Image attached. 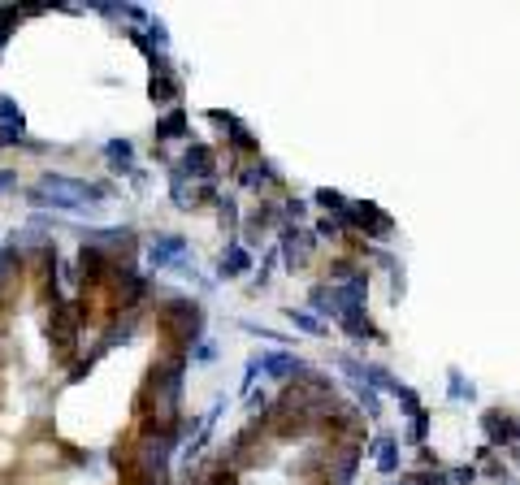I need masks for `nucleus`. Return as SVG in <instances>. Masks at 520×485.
I'll return each instance as SVG.
<instances>
[{
	"mask_svg": "<svg viewBox=\"0 0 520 485\" xmlns=\"http://www.w3.org/2000/svg\"><path fill=\"white\" fill-rule=\"evenodd\" d=\"M486 472H490V476H503V481H507V468H503V459H486Z\"/></svg>",
	"mask_w": 520,
	"mask_h": 485,
	"instance_id": "22",
	"label": "nucleus"
},
{
	"mask_svg": "<svg viewBox=\"0 0 520 485\" xmlns=\"http://www.w3.org/2000/svg\"><path fill=\"white\" fill-rule=\"evenodd\" d=\"M269 182H278V174L269 165H247L243 170V187H269Z\"/></svg>",
	"mask_w": 520,
	"mask_h": 485,
	"instance_id": "12",
	"label": "nucleus"
},
{
	"mask_svg": "<svg viewBox=\"0 0 520 485\" xmlns=\"http://www.w3.org/2000/svg\"><path fill=\"white\" fill-rule=\"evenodd\" d=\"M312 199H317V204H321L326 212H334V217H338V212H343V208L351 204V199H343V191H330V187H321V191L312 195Z\"/></svg>",
	"mask_w": 520,
	"mask_h": 485,
	"instance_id": "13",
	"label": "nucleus"
},
{
	"mask_svg": "<svg viewBox=\"0 0 520 485\" xmlns=\"http://www.w3.org/2000/svg\"><path fill=\"white\" fill-rule=\"evenodd\" d=\"M511 442H520V420H516V424H511Z\"/></svg>",
	"mask_w": 520,
	"mask_h": 485,
	"instance_id": "23",
	"label": "nucleus"
},
{
	"mask_svg": "<svg viewBox=\"0 0 520 485\" xmlns=\"http://www.w3.org/2000/svg\"><path fill=\"white\" fill-rule=\"evenodd\" d=\"M274 221H278V208H274V204H265V208H256V212H251V221H247V226H251V230H265V226H274Z\"/></svg>",
	"mask_w": 520,
	"mask_h": 485,
	"instance_id": "20",
	"label": "nucleus"
},
{
	"mask_svg": "<svg viewBox=\"0 0 520 485\" xmlns=\"http://www.w3.org/2000/svg\"><path fill=\"white\" fill-rule=\"evenodd\" d=\"M278 217H286L291 226H299V221L308 217V204H303V199H286V204L278 208Z\"/></svg>",
	"mask_w": 520,
	"mask_h": 485,
	"instance_id": "19",
	"label": "nucleus"
},
{
	"mask_svg": "<svg viewBox=\"0 0 520 485\" xmlns=\"http://www.w3.org/2000/svg\"><path fill=\"white\" fill-rule=\"evenodd\" d=\"M286 312H291V320H295V330L317 334V338H326V334H330V325H326V320H317L312 312H303V308H286Z\"/></svg>",
	"mask_w": 520,
	"mask_h": 485,
	"instance_id": "9",
	"label": "nucleus"
},
{
	"mask_svg": "<svg viewBox=\"0 0 520 485\" xmlns=\"http://www.w3.org/2000/svg\"><path fill=\"white\" fill-rule=\"evenodd\" d=\"M511 459H520V451H511Z\"/></svg>",
	"mask_w": 520,
	"mask_h": 485,
	"instance_id": "24",
	"label": "nucleus"
},
{
	"mask_svg": "<svg viewBox=\"0 0 520 485\" xmlns=\"http://www.w3.org/2000/svg\"><path fill=\"white\" fill-rule=\"evenodd\" d=\"M364 386H369L373 395H390V399H395V390H399L403 382H399V377H390L382 364H364Z\"/></svg>",
	"mask_w": 520,
	"mask_h": 485,
	"instance_id": "6",
	"label": "nucleus"
},
{
	"mask_svg": "<svg viewBox=\"0 0 520 485\" xmlns=\"http://www.w3.org/2000/svg\"><path fill=\"white\" fill-rule=\"evenodd\" d=\"M403 481H407V485H451L442 468H434V472H407Z\"/></svg>",
	"mask_w": 520,
	"mask_h": 485,
	"instance_id": "18",
	"label": "nucleus"
},
{
	"mask_svg": "<svg viewBox=\"0 0 520 485\" xmlns=\"http://www.w3.org/2000/svg\"><path fill=\"white\" fill-rule=\"evenodd\" d=\"M511 416H503V412H482V434H486V447L494 451V447H511Z\"/></svg>",
	"mask_w": 520,
	"mask_h": 485,
	"instance_id": "5",
	"label": "nucleus"
},
{
	"mask_svg": "<svg viewBox=\"0 0 520 485\" xmlns=\"http://www.w3.org/2000/svg\"><path fill=\"white\" fill-rule=\"evenodd\" d=\"M355 403H360V416H369V420H373V416H382V399H378L369 386H360V390H355Z\"/></svg>",
	"mask_w": 520,
	"mask_h": 485,
	"instance_id": "14",
	"label": "nucleus"
},
{
	"mask_svg": "<svg viewBox=\"0 0 520 485\" xmlns=\"http://www.w3.org/2000/svg\"><path fill=\"white\" fill-rule=\"evenodd\" d=\"M451 485H468V481H477V464H464V468H451L447 472Z\"/></svg>",
	"mask_w": 520,
	"mask_h": 485,
	"instance_id": "21",
	"label": "nucleus"
},
{
	"mask_svg": "<svg viewBox=\"0 0 520 485\" xmlns=\"http://www.w3.org/2000/svg\"><path fill=\"white\" fill-rule=\"evenodd\" d=\"M213 122H222V126H230V143H234L239 152H256V147H260V143L251 139V130H247L243 122H234L230 113H213Z\"/></svg>",
	"mask_w": 520,
	"mask_h": 485,
	"instance_id": "7",
	"label": "nucleus"
},
{
	"mask_svg": "<svg viewBox=\"0 0 520 485\" xmlns=\"http://www.w3.org/2000/svg\"><path fill=\"white\" fill-rule=\"evenodd\" d=\"M191 165H195V174H199V178H208L217 160H213V152H208V147H191V152H187V170H191Z\"/></svg>",
	"mask_w": 520,
	"mask_h": 485,
	"instance_id": "11",
	"label": "nucleus"
},
{
	"mask_svg": "<svg viewBox=\"0 0 520 485\" xmlns=\"http://www.w3.org/2000/svg\"><path fill=\"white\" fill-rule=\"evenodd\" d=\"M395 399H399V407H403L407 416H416V412H425V407H421V395H416L412 386H399V390H395Z\"/></svg>",
	"mask_w": 520,
	"mask_h": 485,
	"instance_id": "17",
	"label": "nucleus"
},
{
	"mask_svg": "<svg viewBox=\"0 0 520 485\" xmlns=\"http://www.w3.org/2000/svg\"><path fill=\"white\" fill-rule=\"evenodd\" d=\"M399 485H407V481H399Z\"/></svg>",
	"mask_w": 520,
	"mask_h": 485,
	"instance_id": "26",
	"label": "nucleus"
},
{
	"mask_svg": "<svg viewBox=\"0 0 520 485\" xmlns=\"http://www.w3.org/2000/svg\"><path fill=\"white\" fill-rule=\"evenodd\" d=\"M312 247H317L312 230H299V226H286V230H282V260H286V268L308 264V251H312Z\"/></svg>",
	"mask_w": 520,
	"mask_h": 485,
	"instance_id": "3",
	"label": "nucleus"
},
{
	"mask_svg": "<svg viewBox=\"0 0 520 485\" xmlns=\"http://www.w3.org/2000/svg\"><path fill=\"white\" fill-rule=\"evenodd\" d=\"M243 268H251V256H247L243 247H230V256L222 260V278H239Z\"/></svg>",
	"mask_w": 520,
	"mask_h": 485,
	"instance_id": "10",
	"label": "nucleus"
},
{
	"mask_svg": "<svg viewBox=\"0 0 520 485\" xmlns=\"http://www.w3.org/2000/svg\"><path fill=\"white\" fill-rule=\"evenodd\" d=\"M447 395H451L455 403H473V399H477V386L468 382L459 368H451V372H447Z\"/></svg>",
	"mask_w": 520,
	"mask_h": 485,
	"instance_id": "8",
	"label": "nucleus"
},
{
	"mask_svg": "<svg viewBox=\"0 0 520 485\" xmlns=\"http://www.w3.org/2000/svg\"><path fill=\"white\" fill-rule=\"evenodd\" d=\"M256 368L269 372L274 382H303V377L312 372V368H308L299 355H291V351H265V355L256 360Z\"/></svg>",
	"mask_w": 520,
	"mask_h": 485,
	"instance_id": "2",
	"label": "nucleus"
},
{
	"mask_svg": "<svg viewBox=\"0 0 520 485\" xmlns=\"http://www.w3.org/2000/svg\"><path fill=\"white\" fill-rule=\"evenodd\" d=\"M338 221H343L347 234H364V239H378V243H386L395 234V217H390V212H382L378 204H369V199L347 204L338 212Z\"/></svg>",
	"mask_w": 520,
	"mask_h": 485,
	"instance_id": "1",
	"label": "nucleus"
},
{
	"mask_svg": "<svg viewBox=\"0 0 520 485\" xmlns=\"http://www.w3.org/2000/svg\"><path fill=\"white\" fill-rule=\"evenodd\" d=\"M347 230H343V221L338 217H321L317 226H312V239H343Z\"/></svg>",
	"mask_w": 520,
	"mask_h": 485,
	"instance_id": "16",
	"label": "nucleus"
},
{
	"mask_svg": "<svg viewBox=\"0 0 520 485\" xmlns=\"http://www.w3.org/2000/svg\"><path fill=\"white\" fill-rule=\"evenodd\" d=\"M425 438H430V412H416L412 416V429H407V442L425 447Z\"/></svg>",
	"mask_w": 520,
	"mask_h": 485,
	"instance_id": "15",
	"label": "nucleus"
},
{
	"mask_svg": "<svg viewBox=\"0 0 520 485\" xmlns=\"http://www.w3.org/2000/svg\"><path fill=\"white\" fill-rule=\"evenodd\" d=\"M503 485H516V481H503Z\"/></svg>",
	"mask_w": 520,
	"mask_h": 485,
	"instance_id": "25",
	"label": "nucleus"
},
{
	"mask_svg": "<svg viewBox=\"0 0 520 485\" xmlns=\"http://www.w3.org/2000/svg\"><path fill=\"white\" fill-rule=\"evenodd\" d=\"M364 455H373V464H378L382 476H395L399 464H403V455H399V438H395V434H378L369 447H364Z\"/></svg>",
	"mask_w": 520,
	"mask_h": 485,
	"instance_id": "4",
	"label": "nucleus"
}]
</instances>
